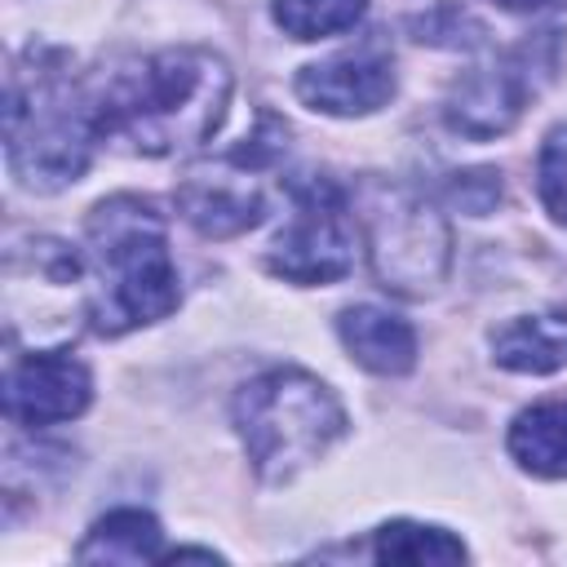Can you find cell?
Returning a JSON list of instances; mask_svg holds the SVG:
<instances>
[{
	"mask_svg": "<svg viewBox=\"0 0 567 567\" xmlns=\"http://www.w3.org/2000/svg\"><path fill=\"white\" fill-rule=\"evenodd\" d=\"M230 71L204 49H164L128 71H115L93 97L97 133L124 137L142 155L199 151L226 120Z\"/></svg>",
	"mask_w": 567,
	"mask_h": 567,
	"instance_id": "cell-1",
	"label": "cell"
},
{
	"mask_svg": "<svg viewBox=\"0 0 567 567\" xmlns=\"http://www.w3.org/2000/svg\"><path fill=\"white\" fill-rule=\"evenodd\" d=\"M89 323L102 337L155 323L177 310V270L168 257L164 217L137 195H115L93 208L89 244Z\"/></svg>",
	"mask_w": 567,
	"mask_h": 567,
	"instance_id": "cell-2",
	"label": "cell"
},
{
	"mask_svg": "<svg viewBox=\"0 0 567 567\" xmlns=\"http://www.w3.org/2000/svg\"><path fill=\"white\" fill-rule=\"evenodd\" d=\"M235 425L252 470L266 483H288L346 434V412L319 377L270 368L235 390Z\"/></svg>",
	"mask_w": 567,
	"mask_h": 567,
	"instance_id": "cell-3",
	"label": "cell"
},
{
	"mask_svg": "<svg viewBox=\"0 0 567 567\" xmlns=\"http://www.w3.org/2000/svg\"><path fill=\"white\" fill-rule=\"evenodd\" d=\"M93 102L75 93L62 71H13L4 93L9 168L31 190H62L89 168L97 142Z\"/></svg>",
	"mask_w": 567,
	"mask_h": 567,
	"instance_id": "cell-4",
	"label": "cell"
},
{
	"mask_svg": "<svg viewBox=\"0 0 567 567\" xmlns=\"http://www.w3.org/2000/svg\"><path fill=\"white\" fill-rule=\"evenodd\" d=\"M363 226L381 288H394L403 297H425L443 284L452 261V235L447 221L425 199L399 186H377L363 199Z\"/></svg>",
	"mask_w": 567,
	"mask_h": 567,
	"instance_id": "cell-5",
	"label": "cell"
},
{
	"mask_svg": "<svg viewBox=\"0 0 567 567\" xmlns=\"http://www.w3.org/2000/svg\"><path fill=\"white\" fill-rule=\"evenodd\" d=\"M266 266L288 284H337L354 266V221L332 182L292 190V217L275 235Z\"/></svg>",
	"mask_w": 567,
	"mask_h": 567,
	"instance_id": "cell-6",
	"label": "cell"
},
{
	"mask_svg": "<svg viewBox=\"0 0 567 567\" xmlns=\"http://www.w3.org/2000/svg\"><path fill=\"white\" fill-rule=\"evenodd\" d=\"M93 381L80 359L66 350H35L9 363L4 377V416L13 425H58L89 408Z\"/></svg>",
	"mask_w": 567,
	"mask_h": 567,
	"instance_id": "cell-7",
	"label": "cell"
},
{
	"mask_svg": "<svg viewBox=\"0 0 567 567\" xmlns=\"http://www.w3.org/2000/svg\"><path fill=\"white\" fill-rule=\"evenodd\" d=\"M527 71H532V44H523L518 53H509L496 66L470 71L452 89V97L443 106L447 124L461 137H474V142H487V137L509 133L514 120L523 115V102H527V89H532Z\"/></svg>",
	"mask_w": 567,
	"mask_h": 567,
	"instance_id": "cell-8",
	"label": "cell"
},
{
	"mask_svg": "<svg viewBox=\"0 0 567 567\" xmlns=\"http://www.w3.org/2000/svg\"><path fill=\"white\" fill-rule=\"evenodd\" d=\"M297 97L323 115H372L394 97V62L359 49L297 71Z\"/></svg>",
	"mask_w": 567,
	"mask_h": 567,
	"instance_id": "cell-9",
	"label": "cell"
},
{
	"mask_svg": "<svg viewBox=\"0 0 567 567\" xmlns=\"http://www.w3.org/2000/svg\"><path fill=\"white\" fill-rule=\"evenodd\" d=\"M337 332H341L350 359L363 363L377 377H403L416 363V332L399 315H390L381 306H350V310H341Z\"/></svg>",
	"mask_w": 567,
	"mask_h": 567,
	"instance_id": "cell-10",
	"label": "cell"
},
{
	"mask_svg": "<svg viewBox=\"0 0 567 567\" xmlns=\"http://www.w3.org/2000/svg\"><path fill=\"white\" fill-rule=\"evenodd\" d=\"M492 354L509 372H558L567 363V315H523L492 332Z\"/></svg>",
	"mask_w": 567,
	"mask_h": 567,
	"instance_id": "cell-11",
	"label": "cell"
},
{
	"mask_svg": "<svg viewBox=\"0 0 567 567\" xmlns=\"http://www.w3.org/2000/svg\"><path fill=\"white\" fill-rule=\"evenodd\" d=\"M182 217L199 230V235H213V239H230L248 226L261 221V195L252 186H235V182H190L182 195Z\"/></svg>",
	"mask_w": 567,
	"mask_h": 567,
	"instance_id": "cell-12",
	"label": "cell"
},
{
	"mask_svg": "<svg viewBox=\"0 0 567 567\" xmlns=\"http://www.w3.org/2000/svg\"><path fill=\"white\" fill-rule=\"evenodd\" d=\"M509 452L527 474L567 478V399L518 412L509 425Z\"/></svg>",
	"mask_w": 567,
	"mask_h": 567,
	"instance_id": "cell-13",
	"label": "cell"
},
{
	"mask_svg": "<svg viewBox=\"0 0 567 567\" xmlns=\"http://www.w3.org/2000/svg\"><path fill=\"white\" fill-rule=\"evenodd\" d=\"M159 554V523L142 509H111L89 527L75 558L80 563H151Z\"/></svg>",
	"mask_w": 567,
	"mask_h": 567,
	"instance_id": "cell-14",
	"label": "cell"
},
{
	"mask_svg": "<svg viewBox=\"0 0 567 567\" xmlns=\"http://www.w3.org/2000/svg\"><path fill=\"white\" fill-rule=\"evenodd\" d=\"M372 554L381 563H461L465 545L447 536L443 527H421V523H385L372 540Z\"/></svg>",
	"mask_w": 567,
	"mask_h": 567,
	"instance_id": "cell-15",
	"label": "cell"
},
{
	"mask_svg": "<svg viewBox=\"0 0 567 567\" xmlns=\"http://www.w3.org/2000/svg\"><path fill=\"white\" fill-rule=\"evenodd\" d=\"M368 0H275V22L292 40L341 35L363 18Z\"/></svg>",
	"mask_w": 567,
	"mask_h": 567,
	"instance_id": "cell-16",
	"label": "cell"
},
{
	"mask_svg": "<svg viewBox=\"0 0 567 567\" xmlns=\"http://www.w3.org/2000/svg\"><path fill=\"white\" fill-rule=\"evenodd\" d=\"M536 190L554 221L567 226V128H554L536 159Z\"/></svg>",
	"mask_w": 567,
	"mask_h": 567,
	"instance_id": "cell-17",
	"label": "cell"
},
{
	"mask_svg": "<svg viewBox=\"0 0 567 567\" xmlns=\"http://www.w3.org/2000/svg\"><path fill=\"white\" fill-rule=\"evenodd\" d=\"M501 9H518V13H532V9H554L558 0H492Z\"/></svg>",
	"mask_w": 567,
	"mask_h": 567,
	"instance_id": "cell-18",
	"label": "cell"
}]
</instances>
